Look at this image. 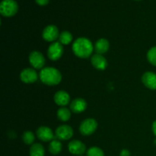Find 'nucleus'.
<instances>
[{"instance_id": "f257e3e1", "label": "nucleus", "mask_w": 156, "mask_h": 156, "mask_svg": "<svg viewBox=\"0 0 156 156\" xmlns=\"http://www.w3.org/2000/svg\"><path fill=\"white\" fill-rule=\"evenodd\" d=\"M94 50L92 43L88 38L79 37L73 42V51L74 54L79 58H88L91 56Z\"/></svg>"}, {"instance_id": "f03ea898", "label": "nucleus", "mask_w": 156, "mask_h": 156, "mask_svg": "<svg viewBox=\"0 0 156 156\" xmlns=\"http://www.w3.org/2000/svg\"><path fill=\"white\" fill-rule=\"evenodd\" d=\"M40 79L44 84L50 86L56 85L62 81V74L53 67H45L42 69L39 74Z\"/></svg>"}, {"instance_id": "7ed1b4c3", "label": "nucleus", "mask_w": 156, "mask_h": 156, "mask_svg": "<svg viewBox=\"0 0 156 156\" xmlns=\"http://www.w3.org/2000/svg\"><path fill=\"white\" fill-rule=\"evenodd\" d=\"M18 11V5L15 0H2L0 4V13L5 17L14 16Z\"/></svg>"}, {"instance_id": "20e7f679", "label": "nucleus", "mask_w": 156, "mask_h": 156, "mask_svg": "<svg viewBox=\"0 0 156 156\" xmlns=\"http://www.w3.org/2000/svg\"><path fill=\"white\" fill-rule=\"evenodd\" d=\"M63 47L59 41L53 42L48 47L47 50V56L49 59L52 61H56L61 58L63 54Z\"/></svg>"}, {"instance_id": "39448f33", "label": "nucleus", "mask_w": 156, "mask_h": 156, "mask_svg": "<svg viewBox=\"0 0 156 156\" xmlns=\"http://www.w3.org/2000/svg\"><path fill=\"white\" fill-rule=\"evenodd\" d=\"M98 128V123L94 119L88 118L84 120L79 126V131L83 136H90L94 133Z\"/></svg>"}, {"instance_id": "423d86ee", "label": "nucleus", "mask_w": 156, "mask_h": 156, "mask_svg": "<svg viewBox=\"0 0 156 156\" xmlns=\"http://www.w3.org/2000/svg\"><path fill=\"white\" fill-rule=\"evenodd\" d=\"M29 62L30 65L37 69H44V65H45V58H44V55L39 51H32L31 53L29 54Z\"/></svg>"}, {"instance_id": "0eeeda50", "label": "nucleus", "mask_w": 156, "mask_h": 156, "mask_svg": "<svg viewBox=\"0 0 156 156\" xmlns=\"http://www.w3.org/2000/svg\"><path fill=\"white\" fill-rule=\"evenodd\" d=\"M59 32L57 27L53 24L47 25L44 29L42 33V37L47 42H54L57 38H59Z\"/></svg>"}, {"instance_id": "6e6552de", "label": "nucleus", "mask_w": 156, "mask_h": 156, "mask_svg": "<svg viewBox=\"0 0 156 156\" xmlns=\"http://www.w3.org/2000/svg\"><path fill=\"white\" fill-rule=\"evenodd\" d=\"M55 136L59 140H68L73 137V129L69 125H60L56 128Z\"/></svg>"}, {"instance_id": "1a4fd4ad", "label": "nucleus", "mask_w": 156, "mask_h": 156, "mask_svg": "<svg viewBox=\"0 0 156 156\" xmlns=\"http://www.w3.org/2000/svg\"><path fill=\"white\" fill-rule=\"evenodd\" d=\"M37 136L43 142H51L55 139L53 131L50 127L46 126H41L37 129Z\"/></svg>"}, {"instance_id": "9d476101", "label": "nucleus", "mask_w": 156, "mask_h": 156, "mask_svg": "<svg viewBox=\"0 0 156 156\" xmlns=\"http://www.w3.org/2000/svg\"><path fill=\"white\" fill-rule=\"evenodd\" d=\"M20 79L24 83H34L37 80L38 75L34 69L26 68L20 73Z\"/></svg>"}, {"instance_id": "9b49d317", "label": "nucleus", "mask_w": 156, "mask_h": 156, "mask_svg": "<svg viewBox=\"0 0 156 156\" xmlns=\"http://www.w3.org/2000/svg\"><path fill=\"white\" fill-rule=\"evenodd\" d=\"M69 151L71 154L76 155H82L86 151V146L79 140H72L68 145Z\"/></svg>"}, {"instance_id": "f8f14e48", "label": "nucleus", "mask_w": 156, "mask_h": 156, "mask_svg": "<svg viewBox=\"0 0 156 156\" xmlns=\"http://www.w3.org/2000/svg\"><path fill=\"white\" fill-rule=\"evenodd\" d=\"M143 85L151 90H156V74L153 72H146L142 76Z\"/></svg>"}, {"instance_id": "ddd939ff", "label": "nucleus", "mask_w": 156, "mask_h": 156, "mask_svg": "<svg viewBox=\"0 0 156 156\" xmlns=\"http://www.w3.org/2000/svg\"><path fill=\"white\" fill-rule=\"evenodd\" d=\"M91 62L93 66L98 70H105L108 66V61L106 58L101 54L95 53L91 58Z\"/></svg>"}, {"instance_id": "4468645a", "label": "nucleus", "mask_w": 156, "mask_h": 156, "mask_svg": "<svg viewBox=\"0 0 156 156\" xmlns=\"http://www.w3.org/2000/svg\"><path fill=\"white\" fill-rule=\"evenodd\" d=\"M53 99H54L55 103L57 105L61 107H65L66 105L69 103L70 96L69 93H67L66 91L60 90V91H58L55 93Z\"/></svg>"}, {"instance_id": "2eb2a0df", "label": "nucleus", "mask_w": 156, "mask_h": 156, "mask_svg": "<svg viewBox=\"0 0 156 156\" xmlns=\"http://www.w3.org/2000/svg\"><path fill=\"white\" fill-rule=\"evenodd\" d=\"M87 108V102L83 98H78L74 99L70 104V110L75 114H80Z\"/></svg>"}, {"instance_id": "dca6fc26", "label": "nucleus", "mask_w": 156, "mask_h": 156, "mask_svg": "<svg viewBox=\"0 0 156 156\" xmlns=\"http://www.w3.org/2000/svg\"><path fill=\"white\" fill-rule=\"evenodd\" d=\"M110 48V44L109 41L105 38H101V39L98 40L94 44V51L96 53L98 54H104V53H107Z\"/></svg>"}, {"instance_id": "f3484780", "label": "nucleus", "mask_w": 156, "mask_h": 156, "mask_svg": "<svg viewBox=\"0 0 156 156\" xmlns=\"http://www.w3.org/2000/svg\"><path fill=\"white\" fill-rule=\"evenodd\" d=\"M62 149V146L61 142L59 140H53L50 142V145H49V152L52 154V155H58L61 152Z\"/></svg>"}, {"instance_id": "a211bd4d", "label": "nucleus", "mask_w": 156, "mask_h": 156, "mask_svg": "<svg viewBox=\"0 0 156 156\" xmlns=\"http://www.w3.org/2000/svg\"><path fill=\"white\" fill-rule=\"evenodd\" d=\"M45 150L44 146L40 143H34L30 148V156H44Z\"/></svg>"}, {"instance_id": "6ab92c4d", "label": "nucleus", "mask_w": 156, "mask_h": 156, "mask_svg": "<svg viewBox=\"0 0 156 156\" xmlns=\"http://www.w3.org/2000/svg\"><path fill=\"white\" fill-rule=\"evenodd\" d=\"M57 117L62 122H66L71 117V110L62 107L57 111Z\"/></svg>"}, {"instance_id": "aec40b11", "label": "nucleus", "mask_w": 156, "mask_h": 156, "mask_svg": "<svg viewBox=\"0 0 156 156\" xmlns=\"http://www.w3.org/2000/svg\"><path fill=\"white\" fill-rule=\"evenodd\" d=\"M73 34L69 31L64 30L59 34V42L62 45H68L73 41Z\"/></svg>"}, {"instance_id": "412c9836", "label": "nucleus", "mask_w": 156, "mask_h": 156, "mask_svg": "<svg viewBox=\"0 0 156 156\" xmlns=\"http://www.w3.org/2000/svg\"><path fill=\"white\" fill-rule=\"evenodd\" d=\"M22 140L25 144L33 145L35 140V136L31 131H26L22 135Z\"/></svg>"}, {"instance_id": "4be33fe9", "label": "nucleus", "mask_w": 156, "mask_h": 156, "mask_svg": "<svg viewBox=\"0 0 156 156\" xmlns=\"http://www.w3.org/2000/svg\"><path fill=\"white\" fill-rule=\"evenodd\" d=\"M147 59L152 65L156 66V47L149 49L147 53Z\"/></svg>"}, {"instance_id": "5701e85b", "label": "nucleus", "mask_w": 156, "mask_h": 156, "mask_svg": "<svg viewBox=\"0 0 156 156\" xmlns=\"http://www.w3.org/2000/svg\"><path fill=\"white\" fill-rule=\"evenodd\" d=\"M87 156H105V153L101 149L94 146L87 151Z\"/></svg>"}, {"instance_id": "b1692460", "label": "nucleus", "mask_w": 156, "mask_h": 156, "mask_svg": "<svg viewBox=\"0 0 156 156\" xmlns=\"http://www.w3.org/2000/svg\"><path fill=\"white\" fill-rule=\"evenodd\" d=\"M35 2L39 5H46L49 3V0H35Z\"/></svg>"}, {"instance_id": "393cba45", "label": "nucleus", "mask_w": 156, "mask_h": 156, "mask_svg": "<svg viewBox=\"0 0 156 156\" xmlns=\"http://www.w3.org/2000/svg\"><path fill=\"white\" fill-rule=\"evenodd\" d=\"M120 156H130V152L127 149H123L120 152Z\"/></svg>"}, {"instance_id": "a878e982", "label": "nucleus", "mask_w": 156, "mask_h": 156, "mask_svg": "<svg viewBox=\"0 0 156 156\" xmlns=\"http://www.w3.org/2000/svg\"><path fill=\"white\" fill-rule=\"evenodd\" d=\"M152 132H153L154 135L156 136V120H155V121L153 122V123H152Z\"/></svg>"}, {"instance_id": "bb28decb", "label": "nucleus", "mask_w": 156, "mask_h": 156, "mask_svg": "<svg viewBox=\"0 0 156 156\" xmlns=\"http://www.w3.org/2000/svg\"><path fill=\"white\" fill-rule=\"evenodd\" d=\"M79 156H82V155H79Z\"/></svg>"}]
</instances>
